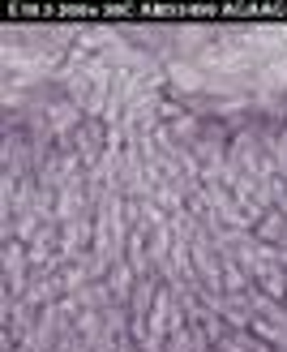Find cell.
I'll return each mask as SVG.
<instances>
[{"mask_svg":"<svg viewBox=\"0 0 287 352\" xmlns=\"http://www.w3.org/2000/svg\"><path fill=\"white\" fill-rule=\"evenodd\" d=\"M253 236H257L262 245H275V250H279L283 236H287V215H283L279 206H271V210H266V215L253 223Z\"/></svg>","mask_w":287,"mask_h":352,"instance_id":"1","label":"cell"}]
</instances>
